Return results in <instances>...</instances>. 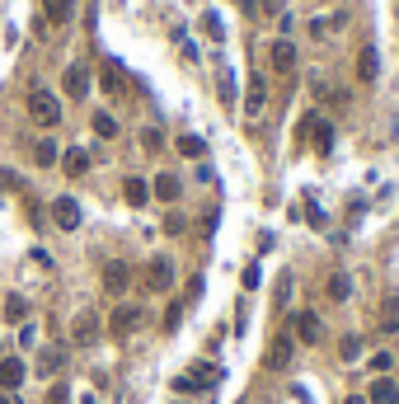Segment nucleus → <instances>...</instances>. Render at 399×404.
Returning a JSON list of instances; mask_svg holds the SVG:
<instances>
[{
	"label": "nucleus",
	"mask_w": 399,
	"mask_h": 404,
	"mask_svg": "<svg viewBox=\"0 0 399 404\" xmlns=\"http://www.w3.org/2000/svg\"><path fill=\"white\" fill-rule=\"evenodd\" d=\"M43 404H71V386H66V381H57V386L47 390V400Z\"/></svg>",
	"instance_id": "29"
},
{
	"label": "nucleus",
	"mask_w": 399,
	"mask_h": 404,
	"mask_svg": "<svg viewBox=\"0 0 399 404\" xmlns=\"http://www.w3.org/2000/svg\"><path fill=\"white\" fill-rule=\"evenodd\" d=\"M127 282H132V268H127L123 259L104 264V287H108V292H127Z\"/></svg>",
	"instance_id": "13"
},
{
	"label": "nucleus",
	"mask_w": 399,
	"mask_h": 404,
	"mask_svg": "<svg viewBox=\"0 0 399 404\" xmlns=\"http://www.w3.org/2000/svg\"><path fill=\"white\" fill-rule=\"evenodd\" d=\"M146 287H151V292H169V287H174V259H151Z\"/></svg>",
	"instance_id": "6"
},
{
	"label": "nucleus",
	"mask_w": 399,
	"mask_h": 404,
	"mask_svg": "<svg viewBox=\"0 0 399 404\" xmlns=\"http://www.w3.org/2000/svg\"><path fill=\"white\" fill-rule=\"evenodd\" d=\"M376 76H381V57H376V47H362V52H357V80L371 85Z\"/></svg>",
	"instance_id": "14"
},
{
	"label": "nucleus",
	"mask_w": 399,
	"mask_h": 404,
	"mask_svg": "<svg viewBox=\"0 0 399 404\" xmlns=\"http://www.w3.org/2000/svg\"><path fill=\"white\" fill-rule=\"evenodd\" d=\"M367 404H399V386L390 376H376V386H371V400Z\"/></svg>",
	"instance_id": "15"
},
{
	"label": "nucleus",
	"mask_w": 399,
	"mask_h": 404,
	"mask_svg": "<svg viewBox=\"0 0 399 404\" xmlns=\"http://www.w3.org/2000/svg\"><path fill=\"white\" fill-rule=\"evenodd\" d=\"M33 160H38V165H57V146H52V141H38V146H33Z\"/></svg>",
	"instance_id": "28"
},
{
	"label": "nucleus",
	"mask_w": 399,
	"mask_h": 404,
	"mask_svg": "<svg viewBox=\"0 0 399 404\" xmlns=\"http://www.w3.org/2000/svg\"><path fill=\"white\" fill-rule=\"evenodd\" d=\"M179 151H184L188 160H198V156H207V141H202V137H193V132H188V137H179Z\"/></svg>",
	"instance_id": "23"
},
{
	"label": "nucleus",
	"mask_w": 399,
	"mask_h": 404,
	"mask_svg": "<svg viewBox=\"0 0 399 404\" xmlns=\"http://www.w3.org/2000/svg\"><path fill=\"white\" fill-rule=\"evenodd\" d=\"M245 109H249V113H259V109H263V76H254V85H249V99H245Z\"/></svg>",
	"instance_id": "26"
},
{
	"label": "nucleus",
	"mask_w": 399,
	"mask_h": 404,
	"mask_svg": "<svg viewBox=\"0 0 399 404\" xmlns=\"http://www.w3.org/2000/svg\"><path fill=\"white\" fill-rule=\"evenodd\" d=\"M259 282H263V273H259V264H249V268H245V287H249V292H254V287H259Z\"/></svg>",
	"instance_id": "34"
},
{
	"label": "nucleus",
	"mask_w": 399,
	"mask_h": 404,
	"mask_svg": "<svg viewBox=\"0 0 399 404\" xmlns=\"http://www.w3.org/2000/svg\"><path fill=\"white\" fill-rule=\"evenodd\" d=\"M390 367H395V358H390V353H376V358H371V372H376V376H385Z\"/></svg>",
	"instance_id": "33"
},
{
	"label": "nucleus",
	"mask_w": 399,
	"mask_h": 404,
	"mask_svg": "<svg viewBox=\"0 0 399 404\" xmlns=\"http://www.w3.org/2000/svg\"><path fill=\"white\" fill-rule=\"evenodd\" d=\"M179 193H184V184H179L174 174H160V179H155V198H160V202H174Z\"/></svg>",
	"instance_id": "19"
},
{
	"label": "nucleus",
	"mask_w": 399,
	"mask_h": 404,
	"mask_svg": "<svg viewBox=\"0 0 399 404\" xmlns=\"http://www.w3.org/2000/svg\"><path fill=\"white\" fill-rule=\"evenodd\" d=\"M221 376H226V372H221L216 362H198V367H188V372L174 381V390H212Z\"/></svg>",
	"instance_id": "1"
},
{
	"label": "nucleus",
	"mask_w": 399,
	"mask_h": 404,
	"mask_svg": "<svg viewBox=\"0 0 399 404\" xmlns=\"http://www.w3.org/2000/svg\"><path fill=\"white\" fill-rule=\"evenodd\" d=\"M292 358H296V339H292V334H277L273 348H268V372H287Z\"/></svg>",
	"instance_id": "5"
},
{
	"label": "nucleus",
	"mask_w": 399,
	"mask_h": 404,
	"mask_svg": "<svg viewBox=\"0 0 399 404\" xmlns=\"http://www.w3.org/2000/svg\"><path fill=\"white\" fill-rule=\"evenodd\" d=\"M292 339L320 343V339H324V325H320V315H315V311H301V315H296V325H292Z\"/></svg>",
	"instance_id": "7"
},
{
	"label": "nucleus",
	"mask_w": 399,
	"mask_h": 404,
	"mask_svg": "<svg viewBox=\"0 0 399 404\" xmlns=\"http://www.w3.org/2000/svg\"><path fill=\"white\" fill-rule=\"evenodd\" d=\"M395 386H399V381H395Z\"/></svg>",
	"instance_id": "38"
},
{
	"label": "nucleus",
	"mask_w": 399,
	"mask_h": 404,
	"mask_svg": "<svg viewBox=\"0 0 399 404\" xmlns=\"http://www.w3.org/2000/svg\"><path fill=\"white\" fill-rule=\"evenodd\" d=\"M273 71H277V76H292V71H296V47L287 43V38H277V43H273Z\"/></svg>",
	"instance_id": "11"
},
{
	"label": "nucleus",
	"mask_w": 399,
	"mask_h": 404,
	"mask_svg": "<svg viewBox=\"0 0 399 404\" xmlns=\"http://www.w3.org/2000/svg\"><path fill=\"white\" fill-rule=\"evenodd\" d=\"M287 301H292V273L277 278V306H287Z\"/></svg>",
	"instance_id": "30"
},
{
	"label": "nucleus",
	"mask_w": 399,
	"mask_h": 404,
	"mask_svg": "<svg viewBox=\"0 0 399 404\" xmlns=\"http://www.w3.org/2000/svg\"><path fill=\"white\" fill-rule=\"evenodd\" d=\"M5 320H29V306H24V296H10V301H5Z\"/></svg>",
	"instance_id": "24"
},
{
	"label": "nucleus",
	"mask_w": 399,
	"mask_h": 404,
	"mask_svg": "<svg viewBox=\"0 0 399 404\" xmlns=\"http://www.w3.org/2000/svg\"><path fill=\"white\" fill-rule=\"evenodd\" d=\"M385 329H390V334L399 329V301H385Z\"/></svg>",
	"instance_id": "31"
},
{
	"label": "nucleus",
	"mask_w": 399,
	"mask_h": 404,
	"mask_svg": "<svg viewBox=\"0 0 399 404\" xmlns=\"http://www.w3.org/2000/svg\"><path fill=\"white\" fill-rule=\"evenodd\" d=\"M362 358V339H343V362H357Z\"/></svg>",
	"instance_id": "32"
},
{
	"label": "nucleus",
	"mask_w": 399,
	"mask_h": 404,
	"mask_svg": "<svg viewBox=\"0 0 399 404\" xmlns=\"http://www.w3.org/2000/svg\"><path fill=\"white\" fill-rule=\"evenodd\" d=\"M315 141V151H320V156H329V151H334V127L324 123L320 113H306V118H301V141Z\"/></svg>",
	"instance_id": "3"
},
{
	"label": "nucleus",
	"mask_w": 399,
	"mask_h": 404,
	"mask_svg": "<svg viewBox=\"0 0 399 404\" xmlns=\"http://www.w3.org/2000/svg\"><path fill=\"white\" fill-rule=\"evenodd\" d=\"M202 33L221 43V38H226V24H221V15H202Z\"/></svg>",
	"instance_id": "25"
},
{
	"label": "nucleus",
	"mask_w": 399,
	"mask_h": 404,
	"mask_svg": "<svg viewBox=\"0 0 399 404\" xmlns=\"http://www.w3.org/2000/svg\"><path fill=\"white\" fill-rule=\"evenodd\" d=\"M71 339H76V343H99V315H94V311H80L76 325H71Z\"/></svg>",
	"instance_id": "9"
},
{
	"label": "nucleus",
	"mask_w": 399,
	"mask_h": 404,
	"mask_svg": "<svg viewBox=\"0 0 399 404\" xmlns=\"http://www.w3.org/2000/svg\"><path fill=\"white\" fill-rule=\"evenodd\" d=\"M29 113H33V123H43V127L62 123V104H57V94H52V90H33L29 94Z\"/></svg>",
	"instance_id": "2"
},
{
	"label": "nucleus",
	"mask_w": 399,
	"mask_h": 404,
	"mask_svg": "<svg viewBox=\"0 0 399 404\" xmlns=\"http://www.w3.org/2000/svg\"><path fill=\"white\" fill-rule=\"evenodd\" d=\"M141 325H146V311H141V306H118V311L108 315V334H113V339H127V334H137Z\"/></svg>",
	"instance_id": "4"
},
{
	"label": "nucleus",
	"mask_w": 399,
	"mask_h": 404,
	"mask_svg": "<svg viewBox=\"0 0 399 404\" xmlns=\"http://www.w3.org/2000/svg\"><path fill=\"white\" fill-rule=\"evenodd\" d=\"M43 15L52 19V24H66V19L76 15V0H43Z\"/></svg>",
	"instance_id": "17"
},
{
	"label": "nucleus",
	"mask_w": 399,
	"mask_h": 404,
	"mask_svg": "<svg viewBox=\"0 0 399 404\" xmlns=\"http://www.w3.org/2000/svg\"><path fill=\"white\" fill-rule=\"evenodd\" d=\"M62 85H66V94H71V99H85V94H90V71H85V66H66Z\"/></svg>",
	"instance_id": "12"
},
{
	"label": "nucleus",
	"mask_w": 399,
	"mask_h": 404,
	"mask_svg": "<svg viewBox=\"0 0 399 404\" xmlns=\"http://www.w3.org/2000/svg\"><path fill=\"white\" fill-rule=\"evenodd\" d=\"M123 85H127L123 66H118V62H104V90H108V94H118V90H123Z\"/></svg>",
	"instance_id": "20"
},
{
	"label": "nucleus",
	"mask_w": 399,
	"mask_h": 404,
	"mask_svg": "<svg viewBox=\"0 0 399 404\" xmlns=\"http://www.w3.org/2000/svg\"><path fill=\"white\" fill-rule=\"evenodd\" d=\"M52 221H57L62 231H76L80 226V202L76 198H57L52 202Z\"/></svg>",
	"instance_id": "8"
},
{
	"label": "nucleus",
	"mask_w": 399,
	"mask_h": 404,
	"mask_svg": "<svg viewBox=\"0 0 399 404\" xmlns=\"http://www.w3.org/2000/svg\"><path fill=\"white\" fill-rule=\"evenodd\" d=\"M324 292H329V301H348V296H353V282L343 278V273H334V278H329V287H324Z\"/></svg>",
	"instance_id": "21"
},
{
	"label": "nucleus",
	"mask_w": 399,
	"mask_h": 404,
	"mask_svg": "<svg viewBox=\"0 0 399 404\" xmlns=\"http://www.w3.org/2000/svg\"><path fill=\"white\" fill-rule=\"evenodd\" d=\"M123 198L132 202V207H146V202H151V184H146V179H127V184H123Z\"/></svg>",
	"instance_id": "16"
},
{
	"label": "nucleus",
	"mask_w": 399,
	"mask_h": 404,
	"mask_svg": "<svg viewBox=\"0 0 399 404\" xmlns=\"http://www.w3.org/2000/svg\"><path fill=\"white\" fill-rule=\"evenodd\" d=\"M141 146H146V151H160V132H141Z\"/></svg>",
	"instance_id": "36"
},
{
	"label": "nucleus",
	"mask_w": 399,
	"mask_h": 404,
	"mask_svg": "<svg viewBox=\"0 0 399 404\" xmlns=\"http://www.w3.org/2000/svg\"><path fill=\"white\" fill-rule=\"evenodd\" d=\"M62 367H66V353H62V348H43V353H38V372H43V376L62 372Z\"/></svg>",
	"instance_id": "18"
},
{
	"label": "nucleus",
	"mask_w": 399,
	"mask_h": 404,
	"mask_svg": "<svg viewBox=\"0 0 399 404\" xmlns=\"http://www.w3.org/2000/svg\"><path fill=\"white\" fill-rule=\"evenodd\" d=\"M62 170L71 174V179H76V174H85V170H90V156H85V151L76 146V151H66V165H62Z\"/></svg>",
	"instance_id": "22"
},
{
	"label": "nucleus",
	"mask_w": 399,
	"mask_h": 404,
	"mask_svg": "<svg viewBox=\"0 0 399 404\" xmlns=\"http://www.w3.org/2000/svg\"><path fill=\"white\" fill-rule=\"evenodd\" d=\"M19 386H24V362L19 358H0V390L15 395Z\"/></svg>",
	"instance_id": "10"
},
{
	"label": "nucleus",
	"mask_w": 399,
	"mask_h": 404,
	"mask_svg": "<svg viewBox=\"0 0 399 404\" xmlns=\"http://www.w3.org/2000/svg\"><path fill=\"white\" fill-rule=\"evenodd\" d=\"M94 132H99V137H118V123H113V113H94Z\"/></svg>",
	"instance_id": "27"
},
{
	"label": "nucleus",
	"mask_w": 399,
	"mask_h": 404,
	"mask_svg": "<svg viewBox=\"0 0 399 404\" xmlns=\"http://www.w3.org/2000/svg\"><path fill=\"white\" fill-rule=\"evenodd\" d=\"M0 404H19V400H15V395H0Z\"/></svg>",
	"instance_id": "37"
},
{
	"label": "nucleus",
	"mask_w": 399,
	"mask_h": 404,
	"mask_svg": "<svg viewBox=\"0 0 399 404\" xmlns=\"http://www.w3.org/2000/svg\"><path fill=\"white\" fill-rule=\"evenodd\" d=\"M221 99H226V104H235V80H231V71H226V80H221Z\"/></svg>",
	"instance_id": "35"
}]
</instances>
